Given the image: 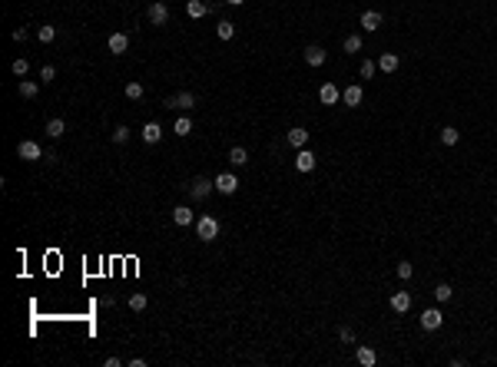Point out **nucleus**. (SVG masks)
<instances>
[{
	"label": "nucleus",
	"instance_id": "nucleus-1",
	"mask_svg": "<svg viewBox=\"0 0 497 367\" xmlns=\"http://www.w3.org/2000/svg\"><path fill=\"white\" fill-rule=\"evenodd\" d=\"M196 235H199L202 242H215V235H219V222H215L212 215L196 218Z\"/></svg>",
	"mask_w": 497,
	"mask_h": 367
},
{
	"label": "nucleus",
	"instance_id": "nucleus-2",
	"mask_svg": "<svg viewBox=\"0 0 497 367\" xmlns=\"http://www.w3.org/2000/svg\"><path fill=\"white\" fill-rule=\"evenodd\" d=\"M17 156L24 159V162H40V159H44V149H40L33 139H24V143L17 146Z\"/></svg>",
	"mask_w": 497,
	"mask_h": 367
},
{
	"label": "nucleus",
	"instance_id": "nucleus-3",
	"mask_svg": "<svg viewBox=\"0 0 497 367\" xmlns=\"http://www.w3.org/2000/svg\"><path fill=\"white\" fill-rule=\"evenodd\" d=\"M235 189H239V179H235L232 172L215 175V192H222V195H235Z\"/></svg>",
	"mask_w": 497,
	"mask_h": 367
},
{
	"label": "nucleus",
	"instance_id": "nucleus-4",
	"mask_svg": "<svg viewBox=\"0 0 497 367\" xmlns=\"http://www.w3.org/2000/svg\"><path fill=\"white\" fill-rule=\"evenodd\" d=\"M441 324H444V314H441V308H428V311H421V328H424V331H438Z\"/></svg>",
	"mask_w": 497,
	"mask_h": 367
},
{
	"label": "nucleus",
	"instance_id": "nucleus-5",
	"mask_svg": "<svg viewBox=\"0 0 497 367\" xmlns=\"http://www.w3.org/2000/svg\"><path fill=\"white\" fill-rule=\"evenodd\" d=\"M166 20H169V7L159 4V0H153L149 4V24L153 27H166Z\"/></svg>",
	"mask_w": 497,
	"mask_h": 367
},
{
	"label": "nucleus",
	"instance_id": "nucleus-6",
	"mask_svg": "<svg viewBox=\"0 0 497 367\" xmlns=\"http://www.w3.org/2000/svg\"><path fill=\"white\" fill-rule=\"evenodd\" d=\"M215 189V182H209V179H196L192 186H189V195H192V202H202L209 192Z\"/></svg>",
	"mask_w": 497,
	"mask_h": 367
},
{
	"label": "nucleus",
	"instance_id": "nucleus-7",
	"mask_svg": "<svg viewBox=\"0 0 497 367\" xmlns=\"http://www.w3.org/2000/svg\"><path fill=\"white\" fill-rule=\"evenodd\" d=\"M361 100H365V89H361L358 83H355V86H348L345 93H341V103L352 106V109H355V106H361Z\"/></svg>",
	"mask_w": 497,
	"mask_h": 367
},
{
	"label": "nucleus",
	"instance_id": "nucleus-8",
	"mask_svg": "<svg viewBox=\"0 0 497 367\" xmlns=\"http://www.w3.org/2000/svg\"><path fill=\"white\" fill-rule=\"evenodd\" d=\"M408 308H411V294L408 291H395V294H391V311L404 314Z\"/></svg>",
	"mask_w": 497,
	"mask_h": 367
},
{
	"label": "nucleus",
	"instance_id": "nucleus-9",
	"mask_svg": "<svg viewBox=\"0 0 497 367\" xmlns=\"http://www.w3.org/2000/svg\"><path fill=\"white\" fill-rule=\"evenodd\" d=\"M318 100L325 103V106H335V103H338V86H335V83H321Z\"/></svg>",
	"mask_w": 497,
	"mask_h": 367
},
{
	"label": "nucleus",
	"instance_id": "nucleus-10",
	"mask_svg": "<svg viewBox=\"0 0 497 367\" xmlns=\"http://www.w3.org/2000/svg\"><path fill=\"white\" fill-rule=\"evenodd\" d=\"M305 143H309V129H305V126H295V129H289V146H295V149H305Z\"/></svg>",
	"mask_w": 497,
	"mask_h": 367
},
{
	"label": "nucleus",
	"instance_id": "nucleus-11",
	"mask_svg": "<svg viewBox=\"0 0 497 367\" xmlns=\"http://www.w3.org/2000/svg\"><path fill=\"white\" fill-rule=\"evenodd\" d=\"M361 27H365L368 33L381 30V13H378V10H365V13H361Z\"/></svg>",
	"mask_w": 497,
	"mask_h": 367
},
{
	"label": "nucleus",
	"instance_id": "nucleus-12",
	"mask_svg": "<svg viewBox=\"0 0 497 367\" xmlns=\"http://www.w3.org/2000/svg\"><path fill=\"white\" fill-rule=\"evenodd\" d=\"M325 60H328V53L321 50V47H305V63H309V66H321Z\"/></svg>",
	"mask_w": 497,
	"mask_h": 367
},
{
	"label": "nucleus",
	"instance_id": "nucleus-13",
	"mask_svg": "<svg viewBox=\"0 0 497 367\" xmlns=\"http://www.w3.org/2000/svg\"><path fill=\"white\" fill-rule=\"evenodd\" d=\"M398 66H401L398 53H381V56H378V70H384V73H395Z\"/></svg>",
	"mask_w": 497,
	"mask_h": 367
},
{
	"label": "nucleus",
	"instance_id": "nucleus-14",
	"mask_svg": "<svg viewBox=\"0 0 497 367\" xmlns=\"http://www.w3.org/2000/svg\"><path fill=\"white\" fill-rule=\"evenodd\" d=\"M295 169H298V172H312V169H315V156H312L309 149H298V156H295Z\"/></svg>",
	"mask_w": 497,
	"mask_h": 367
},
{
	"label": "nucleus",
	"instance_id": "nucleus-15",
	"mask_svg": "<svg viewBox=\"0 0 497 367\" xmlns=\"http://www.w3.org/2000/svg\"><path fill=\"white\" fill-rule=\"evenodd\" d=\"M355 357H358V364H361V367H375V364H378V354H375L372 348H368V344H361Z\"/></svg>",
	"mask_w": 497,
	"mask_h": 367
},
{
	"label": "nucleus",
	"instance_id": "nucleus-16",
	"mask_svg": "<svg viewBox=\"0 0 497 367\" xmlns=\"http://www.w3.org/2000/svg\"><path fill=\"white\" fill-rule=\"evenodd\" d=\"M172 222H176V225H192V222H196V215H192V209H186V205H179V209H172Z\"/></svg>",
	"mask_w": 497,
	"mask_h": 367
},
{
	"label": "nucleus",
	"instance_id": "nucleus-17",
	"mask_svg": "<svg viewBox=\"0 0 497 367\" xmlns=\"http://www.w3.org/2000/svg\"><path fill=\"white\" fill-rule=\"evenodd\" d=\"M166 106H176V109H192V106H196V96L192 93H179V96H172Z\"/></svg>",
	"mask_w": 497,
	"mask_h": 367
},
{
	"label": "nucleus",
	"instance_id": "nucleus-18",
	"mask_svg": "<svg viewBox=\"0 0 497 367\" xmlns=\"http://www.w3.org/2000/svg\"><path fill=\"white\" fill-rule=\"evenodd\" d=\"M143 139H146V143H159V139H163V129H159V123H146L143 126Z\"/></svg>",
	"mask_w": 497,
	"mask_h": 367
},
{
	"label": "nucleus",
	"instance_id": "nucleus-19",
	"mask_svg": "<svg viewBox=\"0 0 497 367\" xmlns=\"http://www.w3.org/2000/svg\"><path fill=\"white\" fill-rule=\"evenodd\" d=\"M126 47H129V37H126V33H113V37H110V53H126Z\"/></svg>",
	"mask_w": 497,
	"mask_h": 367
},
{
	"label": "nucleus",
	"instance_id": "nucleus-20",
	"mask_svg": "<svg viewBox=\"0 0 497 367\" xmlns=\"http://www.w3.org/2000/svg\"><path fill=\"white\" fill-rule=\"evenodd\" d=\"M172 132H176V136H189V132H192V119H189V116H176Z\"/></svg>",
	"mask_w": 497,
	"mask_h": 367
},
{
	"label": "nucleus",
	"instance_id": "nucleus-21",
	"mask_svg": "<svg viewBox=\"0 0 497 367\" xmlns=\"http://www.w3.org/2000/svg\"><path fill=\"white\" fill-rule=\"evenodd\" d=\"M186 13L199 20V17H206V13H209V7L202 4V0H189V4H186Z\"/></svg>",
	"mask_w": 497,
	"mask_h": 367
},
{
	"label": "nucleus",
	"instance_id": "nucleus-22",
	"mask_svg": "<svg viewBox=\"0 0 497 367\" xmlns=\"http://www.w3.org/2000/svg\"><path fill=\"white\" fill-rule=\"evenodd\" d=\"M63 132H67V123H63V119H50V123H47V136L50 139H60Z\"/></svg>",
	"mask_w": 497,
	"mask_h": 367
},
{
	"label": "nucleus",
	"instance_id": "nucleus-23",
	"mask_svg": "<svg viewBox=\"0 0 497 367\" xmlns=\"http://www.w3.org/2000/svg\"><path fill=\"white\" fill-rule=\"evenodd\" d=\"M229 162H232V166H246V162H249V152L242 149V146H232V149H229Z\"/></svg>",
	"mask_w": 497,
	"mask_h": 367
},
{
	"label": "nucleus",
	"instance_id": "nucleus-24",
	"mask_svg": "<svg viewBox=\"0 0 497 367\" xmlns=\"http://www.w3.org/2000/svg\"><path fill=\"white\" fill-rule=\"evenodd\" d=\"M37 93H40V86L33 80H20V96H24V100H33Z\"/></svg>",
	"mask_w": 497,
	"mask_h": 367
},
{
	"label": "nucleus",
	"instance_id": "nucleus-25",
	"mask_svg": "<svg viewBox=\"0 0 497 367\" xmlns=\"http://www.w3.org/2000/svg\"><path fill=\"white\" fill-rule=\"evenodd\" d=\"M215 33H219V40H232V37H235V24H229V20H219Z\"/></svg>",
	"mask_w": 497,
	"mask_h": 367
},
{
	"label": "nucleus",
	"instance_id": "nucleus-26",
	"mask_svg": "<svg viewBox=\"0 0 497 367\" xmlns=\"http://www.w3.org/2000/svg\"><path fill=\"white\" fill-rule=\"evenodd\" d=\"M458 139H461V132L454 129V126H444V129H441V143H444V146H454Z\"/></svg>",
	"mask_w": 497,
	"mask_h": 367
},
{
	"label": "nucleus",
	"instance_id": "nucleus-27",
	"mask_svg": "<svg viewBox=\"0 0 497 367\" xmlns=\"http://www.w3.org/2000/svg\"><path fill=\"white\" fill-rule=\"evenodd\" d=\"M126 100H143V83H126Z\"/></svg>",
	"mask_w": 497,
	"mask_h": 367
},
{
	"label": "nucleus",
	"instance_id": "nucleus-28",
	"mask_svg": "<svg viewBox=\"0 0 497 367\" xmlns=\"http://www.w3.org/2000/svg\"><path fill=\"white\" fill-rule=\"evenodd\" d=\"M375 70H378V63H375V60H361V66H358L361 80H372V76H375Z\"/></svg>",
	"mask_w": 497,
	"mask_h": 367
},
{
	"label": "nucleus",
	"instance_id": "nucleus-29",
	"mask_svg": "<svg viewBox=\"0 0 497 367\" xmlns=\"http://www.w3.org/2000/svg\"><path fill=\"white\" fill-rule=\"evenodd\" d=\"M53 37H57V27H50V24H47V27H40V30H37V40H40V43H50Z\"/></svg>",
	"mask_w": 497,
	"mask_h": 367
},
{
	"label": "nucleus",
	"instance_id": "nucleus-30",
	"mask_svg": "<svg viewBox=\"0 0 497 367\" xmlns=\"http://www.w3.org/2000/svg\"><path fill=\"white\" fill-rule=\"evenodd\" d=\"M358 50H361V37H358V33L345 37V53H358Z\"/></svg>",
	"mask_w": 497,
	"mask_h": 367
},
{
	"label": "nucleus",
	"instance_id": "nucleus-31",
	"mask_svg": "<svg viewBox=\"0 0 497 367\" xmlns=\"http://www.w3.org/2000/svg\"><path fill=\"white\" fill-rule=\"evenodd\" d=\"M451 294H454L451 285H438V288H435V298L441 301V305H444V301H451Z\"/></svg>",
	"mask_w": 497,
	"mask_h": 367
},
{
	"label": "nucleus",
	"instance_id": "nucleus-32",
	"mask_svg": "<svg viewBox=\"0 0 497 367\" xmlns=\"http://www.w3.org/2000/svg\"><path fill=\"white\" fill-rule=\"evenodd\" d=\"M10 70H13V76H20V80H24L27 70H30V63H27L24 56H20V60H13V66H10Z\"/></svg>",
	"mask_w": 497,
	"mask_h": 367
},
{
	"label": "nucleus",
	"instance_id": "nucleus-33",
	"mask_svg": "<svg viewBox=\"0 0 497 367\" xmlns=\"http://www.w3.org/2000/svg\"><path fill=\"white\" fill-rule=\"evenodd\" d=\"M395 271H398V278H401V281H408L411 274H415V268H411V262H398Z\"/></svg>",
	"mask_w": 497,
	"mask_h": 367
},
{
	"label": "nucleus",
	"instance_id": "nucleus-34",
	"mask_svg": "<svg viewBox=\"0 0 497 367\" xmlns=\"http://www.w3.org/2000/svg\"><path fill=\"white\" fill-rule=\"evenodd\" d=\"M126 139H129V129H126V126H116V129H113V143H116V146H123Z\"/></svg>",
	"mask_w": 497,
	"mask_h": 367
},
{
	"label": "nucleus",
	"instance_id": "nucleus-35",
	"mask_svg": "<svg viewBox=\"0 0 497 367\" xmlns=\"http://www.w3.org/2000/svg\"><path fill=\"white\" fill-rule=\"evenodd\" d=\"M129 308H133V311H143V308H146V294H133V298H129Z\"/></svg>",
	"mask_w": 497,
	"mask_h": 367
},
{
	"label": "nucleus",
	"instance_id": "nucleus-36",
	"mask_svg": "<svg viewBox=\"0 0 497 367\" xmlns=\"http://www.w3.org/2000/svg\"><path fill=\"white\" fill-rule=\"evenodd\" d=\"M53 76H57V70H53V66H44V70H40V80H44V83H50Z\"/></svg>",
	"mask_w": 497,
	"mask_h": 367
},
{
	"label": "nucleus",
	"instance_id": "nucleus-37",
	"mask_svg": "<svg viewBox=\"0 0 497 367\" xmlns=\"http://www.w3.org/2000/svg\"><path fill=\"white\" fill-rule=\"evenodd\" d=\"M10 37H13V40H17V43H24V40H27V30H24V27H17V30H13V33H10Z\"/></svg>",
	"mask_w": 497,
	"mask_h": 367
},
{
	"label": "nucleus",
	"instance_id": "nucleus-38",
	"mask_svg": "<svg viewBox=\"0 0 497 367\" xmlns=\"http://www.w3.org/2000/svg\"><path fill=\"white\" fill-rule=\"evenodd\" d=\"M338 337H341V341H355V334H352V328H338Z\"/></svg>",
	"mask_w": 497,
	"mask_h": 367
},
{
	"label": "nucleus",
	"instance_id": "nucleus-39",
	"mask_svg": "<svg viewBox=\"0 0 497 367\" xmlns=\"http://www.w3.org/2000/svg\"><path fill=\"white\" fill-rule=\"evenodd\" d=\"M106 367H123V357H106Z\"/></svg>",
	"mask_w": 497,
	"mask_h": 367
},
{
	"label": "nucleus",
	"instance_id": "nucleus-40",
	"mask_svg": "<svg viewBox=\"0 0 497 367\" xmlns=\"http://www.w3.org/2000/svg\"><path fill=\"white\" fill-rule=\"evenodd\" d=\"M226 4H232V7H242V4H246V0H226Z\"/></svg>",
	"mask_w": 497,
	"mask_h": 367
}]
</instances>
